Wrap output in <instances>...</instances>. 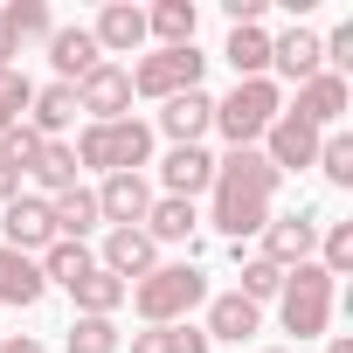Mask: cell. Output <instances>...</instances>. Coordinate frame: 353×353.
I'll list each match as a JSON object with an SVG mask.
<instances>
[{
    "mask_svg": "<svg viewBox=\"0 0 353 353\" xmlns=\"http://www.w3.org/2000/svg\"><path fill=\"white\" fill-rule=\"evenodd\" d=\"M277 319H284V332H291L298 346H305V339H325V325H332V277H325L319 263H298V270H284Z\"/></svg>",
    "mask_w": 353,
    "mask_h": 353,
    "instance_id": "5",
    "label": "cell"
},
{
    "mask_svg": "<svg viewBox=\"0 0 353 353\" xmlns=\"http://www.w3.org/2000/svg\"><path fill=\"white\" fill-rule=\"evenodd\" d=\"M194 21H201L194 0H159V8H145V35L159 49H188L194 42Z\"/></svg>",
    "mask_w": 353,
    "mask_h": 353,
    "instance_id": "24",
    "label": "cell"
},
{
    "mask_svg": "<svg viewBox=\"0 0 353 353\" xmlns=\"http://www.w3.org/2000/svg\"><path fill=\"white\" fill-rule=\"evenodd\" d=\"M312 166L325 173L332 188H353V139H346V132H325V139H319V159H312Z\"/></svg>",
    "mask_w": 353,
    "mask_h": 353,
    "instance_id": "33",
    "label": "cell"
},
{
    "mask_svg": "<svg viewBox=\"0 0 353 353\" xmlns=\"http://www.w3.org/2000/svg\"><path fill=\"white\" fill-rule=\"evenodd\" d=\"M201 70H208V56L194 42L188 49H152V56L132 63V97L166 104V97H181V90H201Z\"/></svg>",
    "mask_w": 353,
    "mask_h": 353,
    "instance_id": "6",
    "label": "cell"
},
{
    "mask_svg": "<svg viewBox=\"0 0 353 353\" xmlns=\"http://www.w3.org/2000/svg\"><path fill=\"white\" fill-rule=\"evenodd\" d=\"M132 353H215L201 325H145L132 332Z\"/></svg>",
    "mask_w": 353,
    "mask_h": 353,
    "instance_id": "28",
    "label": "cell"
},
{
    "mask_svg": "<svg viewBox=\"0 0 353 353\" xmlns=\"http://www.w3.org/2000/svg\"><path fill=\"white\" fill-rule=\"evenodd\" d=\"M159 188H166L173 201L208 194V188H215V152H208V145H173V152L159 159Z\"/></svg>",
    "mask_w": 353,
    "mask_h": 353,
    "instance_id": "14",
    "label": "cell"
},
{
    "mask_svg": "<svg viewBox=\"0 0 353 353\" xmlns=\"http://www.w3.org/2000/svg\"><path fill=\"white\" fill-rule=\"evenodd\" d=\"M277 111H284V90H277L270 77H250V83H236L229 97H215V132L229 139V152H236V145H263V132L277 125Z\"/></svg>",
    "mask_w": 353,
    "mask_h": 353,
    "instance_id": "4",
    "label": "cell"
},
{
    "mask_svg": "<svg viewBox=\"0 0 353 353\" xmlns=\"http://www.w3.org/2000/svg\"><path fill=\"white\" fill-rule=\"evenodd\" d=\"M208 346L215 339H229V346H243V339H256L263 332V305H250L243 291H208Z\"/></svg>",
    "mask_w": 353,
    "mask_h": 353,
    "instance_id": "17",
    "label": "cell"
},
{
    "mask_svg": "<svg viewBox=\"0 0 353 353\" xmlns=\"http://www.w3.org/2000/svg\"><path fill=\"white\" fill-rule=\"evenodd\" d=\"M42 49H49V70H56V83H83V77L104 63V49L90 42V28H56Z\"/></svg>",
    "mask_w": 353,
    "mask_h": 353,
    "instance_id": "19",
    "label": "cell"
},
{
    "mask_svg": "<svg viewBox=\"0 0 353 353\" xmlns=\"http://www.w3.org/2000/svg\"><path fill=\"white\" fill-rule=\"evenodd\" d=\"M125 291H132V284H118L104 263H90V270L70 284V298H77V312H83V319H111V312L125 305Z\"/></svg>",
    "mask_w": 353,
    "mask_h": 353,
    "instance_id": "26",
    "label": "cell"
},
{
    "mask_svg": "<svg viewBox=\"0 0 353 353\" xmlns=\"http://www.w3.org/2000/svg\"><path fill=\"white\" fill-rule=\"evenodd\" d=\"M90 194H97V215L111 229H139L145 208H152V181L145 173H104V188H90Z\"/></svg>",
    "mask_w": 353,
    "mask_h": 353,
    "instance_id": "12",
    "label": "cell"
},
{
    "mask_svg": "<svg viewBox=\"0 0 353 353\" xmlns=\"http://www.w3.org/2000/svg\"><path fill=\"white\" fill-rule=\"evenodd\" d=\"M28 104H35V83L21 70H8V77H0V132H14L28 118Z\"/></svg>",
    "mask_w": 353,
    "mask_h": 353,
    "instance_id": "34",
    "label": "cell"
},
{
    "mask_svg": "<svg viewBox=\"0 0 353 353\" xmlns=\"http://www.w3.org/2000/svg\"><path fill=\"white\" fill-rule=\"evenodd\" d=\"M35 152H42V139H35L28 125H14V132H0V159H8V166H21V173H28V166H35Z\"/></svg>",
    "mask_w": 353,
    "mask_h": 353,
    "instance_id": "35",
    "label": "cell"
},
{
    "mask_svg": "<svg viewBox=\"0 0 353 353\" xmlns=\"http://www.w3.org/2000/svg\"><path fill=\"white\" fill-rule=\"evenodd\" d=\"M90 42L104 49V63H111V56L145 49V8H132V0H104L97 21H90Z\"/></svg>",
    "mask_w": 353,
    "mask_h": 353,
    "instance_id": "15",
    "label": "cell"
},
{
    "mask_svg": "<svg viewBox=\"0 0 353 353\" xmlns=\"http://www.w3.org/2000/svg\"><path fill=\"white\" fill-rule=\"evenodd\" d=\"M0 21H8L14 42H49V35H56V21H49L42 0H14V8H0Z\"/></svg>",
    "mask_w": 353,
    "mask_h": 353,
    "instance_id": "32",
    "label": "cell"
},
{
    "mask_svg": "<svg viewBox=\"0 0 353 353\" xmlns=\"http://www.w3.org/2000/svg\"><path fill=\"white\" fill-rule=\"evenodd\" d=\"M346 104H353V90H346V77H332V70H319L312 83H298V97H291V118H305L312 132H339V118H346Z\"/></svg>",
    "mask_w": 353,
    "mask_h": 353,
    "instance_id": "10",
    "label": "cell"
},
{
    "mask_svg": "<svg viewBox=\"0 0 353 353\" xmlns=\"http://www.w3.org/2000/svg\"><path fill=\"white\" fill-rule=\"evenodd\" d=\"M35 263H42V277H49V284H63V291H70V284H77V277H83V270L97 263V256H90L83 243H49V250H42Z\"/></svg>",
    "mask_w": 353,
    "mask_h": 353,
    "instance_id": "30",
    "label": "cell"
},
{
    "mask_svg": "<svg viewBox=\"0 0 353 353\" xmlns=\"http://www.w3.org/2000/svg\"><path fill=\"white\" fill-rule=\"evenodd\" d=\"M21 125H28L35 139H63V132L77 125V83H42Z\"/></svg>",
    "mask_w": 353,
    "mask_h": 353,
    "instance_id": "21",
    "label": "cell"
},
{
    "mask_svg": "<svg viewBox=\"0 0 353 353\" xmlns=\"http://www.w3.org/2000/svg\"><path fill=\"white\" fill-rule=\"evenodd\" d=\"M152 243H188L194 250V229H201V215H194V201H173V194H152V208H145V222H139Z\"/></svg>",
    "mask_w": 353,
    "mask_h": 353,
    "instance_id": "23",
    "label": "cell"
},
{
    "mask_svg": "<svg viewBox=\"0 0 353 353\" xmlns=\"http://www.w3.org/2000/svg\"><path fill=\"white\" fill-rule=\"evenodd\" d=\"M319 139H325V132H312L305 118H291V111H277V125L263 132V145H256V152H263V159H270L277 173H305V166L319 159Z\"/></svg>",
    "mask_w": 353,
    "mask_h": 353,
    "instance_id": "11",
    "label": "cell"
},
{
    "mask_svg": "<svg viewBox=\"0 0 353 353\" xmlns=\"http://www.w3.org/2000/svg\"><path fill=\"white\" fill-rule=\"evenodd\" d=\"M325 353H353V339H346V332H332V339H325Z\"/></svg>",
    "mask_w": 353,
    "mask_h": 353,
    "instance_id": "39",
    "label": "cell"
},
{
    "mask_svg": "<svg viewBox=\"0 0 353 353\" xmlns=\"http://www.w3.org/2000/svg\"><path fill=\"white\" fill-rule=\"evenodd\" d=\"M97 263H104L118 284H139L145 270H159V243H152L145 229H104V250H97Z\"/></svg>",
    "mask_w": 353,
    "mask_h": 353,
    "instance_id": "13",
    "label": "cell"
},
{
    "mask_svg": "<svg viewBox=\"0 0 353 353\" xmlns=\"http://www.w3.org/2000/svg\"><path fill=\"white\" fill-rule=\"evenodd\" d=\"M42 298H49V277H42V263L0 243V305H21V312H35Z\"/></svg>",
    "mask_w": 353,
    "mask_h": 353,
    "instance_id": "20",
    "label": "cell"
},
{
    "mask_svg": "<svg viewBox=\"0 0 353 353\" xmlns=\"http://www.w3.org/2000/svg\"><path fill=\"white\" fill-rule=\"evenodd\" d=\"M159 132H166L173 145H201V139L215 132V97H208V90L166 97V104H159Z\"/></svg>",
    "mask_w": 353,
    "mask_h": 353,
    "instance_id": "18",
    "label": "cell"
},
{
    "mask_svg": "<svg viewBox=\"0 0 353 353\" xmlns=\"http://www.w3.org/2000/svg\"><path fill=\"white\" fill-rule=\"evenodd\" d=\"M277 188H284V173L256 152V145H236V152H222L215 159V188H208V222L229 236V250L243 243V236H263V222H270V201H277Z\"/></svg>",
    "mask_w": 353,
    "mask_h": 353,
    "instance_id": "1",
    "label": "cell"
},
{
    "mask_svg": "<svg viewBox=\"0 0 353 353\" xmlns=\"http://www.w3.org/2000/svg\"><path fill=\"white\" fill-rule=\"evenodd\" d=\"M222 56H229L236 83H250V77H270V35H263V21H250V28H229Z\"/></svg>",
    "mask_w": 353,
    "mask_h": 353,
    "instance_id": "25",
    "label": "cell"
},
{
    "mask_svg": "<svg viewBox=\"0 0 353 353\" xmlns=\"http://www.w3.org/2000/svg\"><path fill=\"white\" fill-rule=\"evenodd\" d=\"M63 353H125V332H118V319H70V332H63Z\"/></svg>",
    "mask_w": 353,
    "mask_h": 353,
    "instance_id": "29",
    "label": "cell"
},
{
    "mask_svg": "<svg viewBox=\"0 0 353 353\" xmlns=\"http://www.w3.org/2000/svg\"><path fill=\"white\" fill-rule=\"evenodd\" d=\"M14 56H21V42L8 35V21H0V77H8V70H14Z\"/></svg>",
    "mask_w": 353,
    "mask_h": 353,
    "instance_id": "38",
    "label": "cell"
},
{
    "mask_svg": "<svg viewBox=\"0 0 353 353\" xmlns=\"http://www.w3.org/2000/svg\"><path fill=\"white\" fill-rule=\"evenodd\" d=\"M263 353H298V346H263Z\"/></svg>",
    "mask_w": 353,
    "mask_h": 353,
    "instance_id": "40",
    "label": "cell"
},
{
    "mask_svg": "<svg viewBox=\"0 0 353 353\" xmlns=\"http://www.w3.org/2000/svg\"><path fill=\"white\" fill-rule=\"evenodd\" d=\"M21 181H28V173H21V166H8V159H0V201H14V194H21Z\"/></svg>",
    "mask_w": 353,
    "mask_h": 353,
    "instance_id": "37",
    "label": "cell"
},
{
    "mask_svg": "<svg viewBox=\"0 0 353 353\" xmlns=\"http://www.w3.org/2000/svg\"><path fill=\"white\" fill-rule=\"evenodd\" d=\"M28 173H35V188H42V194H63V188H77V173H83V166H77V152H70L63 139H42V152H35Z\"/></svg>",
    "mask_w": 353,
    "mask_h": 353,
    "instance_id": "27",
    "label": "cell"
},
{
    "mask_svg": "<svg viewBox=\"0 0 353 353\" xmlns=\"http://www.w3.org/2000/svg\"><path fill=\"white\" fill-rule=\"evenodd\" d=\"M236 277H243L236 291H243L250 305H270V298L284 291V270H277V263H263V256H236Z\"/></svg>",
    "mask_w": 353,
    "mask_h": 353,
    "instance_id": "31",
    "label": "cell"
},
{
    "mask_svg": "<svg viewBox=\"0 0 353 353\" xmlns=\"http://www.w3.org/2000/svg\"><path fill=\"white\" fill-rule=\"evenodd\" d=\"M270 70L284 77V83H312L319 70H325V49H319V35L298 21V28H284V35H270ZM270 77V83H277Z\"/></svg>",
    "mask_w": 353,
    "mask_h": 353,
    "instance_id": "16",
    "label": "cell"
},
{
    "mask_svg": "<svg viewBox=\"0 0 353 353\" xmlns=\"http://www.w3.org/2000/svg\"><path fill=\"white\" fill-rule=\"evenodd\" d=\"M0 353H49L35 332H0Z\"/></svg>",
    "mask_w": 353,
    "mask_h": 353,
    "instance_id": "36",
    "label": "cell"
},
{
    "mask_svg": "<svg viewBox=\"0 0 353 353\" xmlns=\"http://www.w3.org/2000/svg\"><path fill=\"white\" fill-rule=\"evenodd\" d=\"M319 229H325V215L319 208H291V215H270L263 222V263H277V270H298V263H312L319 256Z\"/></svg>",
    "mask_w": 353,
    "mask_h": 353,
    "instance_id": "7",
    "label": "cell"
},
{
    "mask_svg": "<svg viewBox=\"0 0 353 353\" xmlns=\"http://www.w3.org/2000/svg\"><path fill=\"white\" fill-rule=\"evenodd\" d=\"M77 111H83L90 125L132 118V70H125V63H97V70L77 83Z\"/></svg>",
    "mask_w": 353,
    "mask_h": 353,
    "instance_id": "9",
    "label": "cell"
},
{
    "mask_svg": "<svg viewBox=\"0 0 353 353\" xmlns=\"http://www.w3.org/2000/svg\"><path fill=\"white\" fill-rule=\"evenodd\" d=\"M49 222H56V243H83L90 229H104L90 188H63V194H49Z\"/></svg>",
    "mask_w": 353,
    "mask_h": 353,
    "instance_id": "22",
    "label": "cell"
},
{
    "mask_svg": "<svg viewBox=\"0 0 353 353\" xmlns=\"http://www.w3.org/2000/svg\"><path fill=\"white\" fill-rule=\"evenodd\" d=\"M0 243L8 250H21V256H42L49 243H56V222H49V201L42 194H14V201H0Z\"/></svg>",
    "mask_w": 353,
    "mask_h": 353,
    "instance_id": "8",
    "label": "cell"
},
{
    "mask_svg": "<svg viewBox=\"0 0 353 353\" xmlns=\"http://www.w3.org/2000/svg\"><path fill=\"white\" fill-rule=\"evenodd\" d=\"M132 312L145 319V325H188L201 305H208V270L188 256V263H159V270H145L132 291Z\"/></svg>",
    "mask_w": 353,
    "mask_h": 353,
    "instance_id": "2",
    "label": "cell"
},
{
    "mask_svg": "<svg viewBox=\"0 0 353 353\" xmlns=\"http://www.w3.org/2000/svg\"><path fill=\"white\" fill-rule=\"evenodd\" d=\"M70 152H77V166H90V173H145V159H152V125H145V118L83 125V139H77Z\"/></svg>",
    "mask_w": 353,
    "mask_h": 353,
    "instance_id": "3",
    "label": "cell"
}]
</instances>
